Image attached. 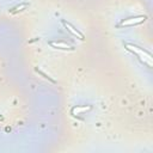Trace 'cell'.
I'll return each mask as SVG.
<instances>
[{
    "label": "cell",
    "mask_w": 153,
    "mask_h": 153,
    "mask_svg": "<svg viewBox=\"0 0 153 153\" xmlns=\"http://www.w3.org/2000/svg\"><path fill=\"white\" fill-rule=\"evenodd\" d=\"M62 24H63V26L67 29V31H69L73 36H75L76 38H79V39H81V41H84L85 39V36L78 30V29H75L71 23H68V22H66V20H62Z\"/></svg>",
    "instance_id": "cell-3"
},
{
    "label": "cell",
    "mask_w": 153,
    "mask_h": 153,
    "mask_svg": "<svg viewBox=\"0 0 153 153\" xmlns=\"http://www.w3.org/2000/svg\"><path fill=\"white\" fill-rule=\"evenodd\" d=\"M147 19L146 16H135V17H129V18H126L123 19L121 23H120V26H134V25H139V24H142L145 23Z\"/></svg>",
    "instance_id": "cell-2"
},
{
    "label": "cell",
    "mask_w": 153,
    "mask_h": 153,
    "mask_svg": "<svg viewBox=\"0 0 153 153\" xmlns=\"http://www.w3.org/2000/svg\"><path fill=\"white\" fill-rule=\"evenodd\" d=\"M126 47H127V49L129 50V51H131L143 65H146L147 67H149V65L146 62V60H145V55L146 56H152L151 55V53H148L147 50H145V49H142V48H140V47H137V45H135V44H129V43H126ZM151 68V67H149Z\"/></svg>",
    "instance_id": "cell-1"
},
{
    "label": "cell",
    "mask_w": 153,
    "mask_h": 153,
    "mask_svg": "<svg viewBox=\"0 0 153 153\" xmlns=\"http://www.w3.org/2000/svg\"><path fill=\"white\" fill-rule=\"evenodd\" d=\"M48 44L53 47L54 49H60V50H74V47L68 45L63 41H49Z\"/></svg>",
    "instance_id": "cell-4"
},
{
    "label": "cell",
    "mask_w": 153,
    "mask_h": 153,
    "mask_svg": "<svg viewBox=\"0 0 153 153\" xmlns=\"http://www.w3.org/2000/svg\"><path fill=\"white\" fill-rule=\"evenodd\" d=\"M35 71H36V72H37L38 74H41V75H42V76H43L44 79H47V80H49L50 82H53V84H55V82H56V81H55V80H54L53 78H50V76H49V75H48L47 73H44L43 71H41V69H38V68H35Z\"/></svg>",
    "instance_id": "cell-5"
}]
</instances>
